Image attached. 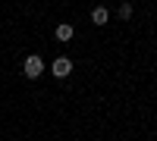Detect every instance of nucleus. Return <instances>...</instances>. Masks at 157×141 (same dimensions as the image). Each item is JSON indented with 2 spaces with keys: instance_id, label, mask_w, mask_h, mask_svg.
<instances>
[{
  "instance_id": "20e7f679",
  "label": "nucleus",
  "mask_w": 157,
  "mask_h": 141,
  "mask_svg": "<svg viewBox=\"0 0 157 141\" xmlns=\"http://www.w3.org/2000/svg\"><path fill=\"white\" fill-rule=\"evenodd\" d=\"M57 38L60 41H69L72 38V25H57Z\"/></svg>"
},
{
  "instance_id": "f257e3e1",
  "label": "nucleus",
  "mask_w": 157,
  "mask_h": 141,
  "mask_svg": "<svg viewBox=\"0 0 157 141\" xmlns=\"http://www.w3.org/2000/svg\"><path fill=\"white\" fill-rule=\"evenodd\" d=\"M41 72H44V60L41 57H25V75L29 79H38Z\"/></svg>"
},
{
  "instance_id": "7ed1b4c3",
  "label": "nucleus",
  "mask_w": 157,
  "mask_h": 141,
  "mask_svg": "<svg viewBox=\"0 0 157 141\" xmlns=\"http://www.w3.org/2000/svg\"><path fill=\"white\" fill-rule=\"evenodd\" d=\"M91 19H94L98 25H104V22H107V19H110V13H107V9H104V6H94V9H91Z\"/></svg>"
},
{
  "instance_id": "39448f33",
  "label": "nucleus",
  "mask_w": 157,
  "mask_h": 141,
  "mask_svg": "<svg viewBox=\"0 0 157 141\" xmlns=\"http://www.w3.org/2000/svg\"><path fill=\"white\" fill-rule=\"evenodd\" d=\"M120 16H123V19H129V16H132V6L123 3V6H120Z\"/></svg>"
},
{
  "instance_id": "f03ea898",
  "label": "nucleus",
  "mask_w": 157,
  "mask_h": 141,
  "mask_svg": "<svg viewBox=\"0 0 157 141\" xmlns=\"http://www.w3.org/2000/svg\"><path fill=\"white\" fill-rule=\"evenodd\" d=\"M69 72H72V63H69L66 57H60V60H54V75H57V79H66Z\"/></svg>"
}]
</instances>
